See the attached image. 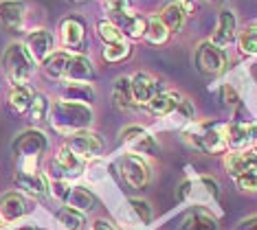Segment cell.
<instances>
[{"instance_id": "obj_1", "label": "cell", "mask_w": 257, "mask_h": 230, "mask_svg": "<svg viewBox=\"0 0 257 230\" xmlns=\"http://www.w3.org/2000/svg\"><path fill=\"white\" fill-rule=\"evenodd\" d=\"M49 121H51V127H53L57 134H62V136H73V134L84 132V129L90 127L92 108L86 103L60 99V101H55L53 108H51Z\"/></svg>"}, {"instance_id": "obj_2", "label": "cell", "mask_w": 257, "mask_h": 230, "mask_svg": "<svg viewBox=\"0 0 257 230\" xmlns=\"http://www.w3.org/2000/svg\"><path fill=\"white\" fill-rule=\"evenodd\" d=\"M3 68H5L7 79L14 86H27V81L36 73V62L29 55L25 44L14 42L7 46V51L3 55Z\"/></svg>"}, {"instance_id": "obj_3", "label": "cell", "mask_w": 257, "mask_h": 230, "mask_svg": "<svg viewBox=\"0 0 257 230\" xmlns=\"http://www.w3.org/2000/svg\"><path fill=\"white\" fill-rule=\"evenodd\" d=\"M11 147L18 160H40V156L49 149V138L40 129H25L16 136Z\"/></svg>"}, {"instance_id": "obj_4", "label": "cell", "mask_w": 257, "mask_h": 230, "mask_svg": "<svg viewBox=\"0 0 257 230\" xmlns=\"http://www.w3.org/2000/svg\"><path fill=\"white\" fill-rule=\"evenodd\" d=\"M196 66L204 75H220L226 68V53L224 49L215 46L213 42H200L196 49Z\"/></svg>"}, {"instance_id": "obj_5", "label": "cell", "mask_w": 257, "mask_h": 230, "mask_svg": "<svg viewBox=\"0 0 257 230\" xmlns=\"http://www.w3.org/2000/svg\"><path fill=\"white\" fill-rule=\"evenodd\" d=\"M119 171H121V178L125 180L127 186L132 188H145L150 182V169L139 156L134 153H123L119 158Z\"/></svg>"}, {"instance_id": "obj_6", "label": "cell", "mask_w": 257, "mask_h": 230, "mask_svg": "<svg viewBox=\"0 0 257 230\" xmlns=\"http://www.w3.org/2000/svg\"><path fill=\"white\" fill-rule=\"evenodd\" d=\"M66 145L71 147L75 153H77L81 160L97 158L99 153L103 151V140H101V136L95 134V132H88V129H84V132H77V134H73V136H68Z\"/></svg>"}, {"instance_id": "obj_7", "label": "cell", "mask_w": 257, "mask_h": 230, "mask_svg": "<svg viewBox=\"0 0 257 230\" xmlns=\"http://www.w3.org/2000/svg\"><path fill=\"white\" fill-rule=\"evenodd\" d=\"M27 5L22 0H3L0 3V29L7 33H18L25 25Z\"/></svg>"}, {"instance_id": "obj_8", "label": "cell", "mask_w": 257, "mask_h": 230, "mask_svg": "<svg viewBox=\"0 0 257 230\" xmlns=\"http://www.w3.org/2000/svg\"><path fill=\"white\" fill-rule=\"evenodd\" d=\"M130 88H132L134 105H148L159 94V81L150 73H143V70H139V73L130 77Z\"/></svg>"}, {"instance_id": "obj_9", "label": "cell", "mask_w": 257, "mask_h": 230, "mask_svg": "<svg viewBox=\"0 0 257 230\" xmlns=\"http://www.w3.org/2000/svg\"><path fill=\"white\" fill-rule=\"evenodd\" d=\"M31 213V202L22 193H5L0 197V219L3 221H18Z\"/></svg>"}, {"instance_id": "obj_10", "label": "cell", "mask_w": 257, "mask_h": 230, "mask_svg": "<svg viewBox=\"0 0 257 230\" xmlns=\"http://www.w3.org/2000/svg\"><path fill=\"white\" fill-rule=\"evenodd\" d=\"M14 184L20 188L22 193H27L33 199H42L49 195V180L42 173H25V171H16L14 173Z\"/></svg>"}, {"instance_id": "obj_11", "label": "cell", "mask_w": 257, "mask_h": 230, "mask_svg": "<svg viewBox=\"0 0 257 230\" xmlns=\"http://www.w3.org/2000/svg\"><path fill=\"white\" fill-rule=\"evenodd\" d=\"M25 49L29 51V55L33 57L36 64H42L46 57L53 53V35L46 29H36L27 35L25 40Z\"/></svg>"}, {"instance_id": "obj_12", "label": "cell", "mask_w": 257, "mask_h": 230, "mask_svg": "<svg viewBox=\"0 0 257 230\" xmlns=\"http://www.w3.org/2000/svg\"><path fill=\"white\" fill-rule=\"evenodd\" d=\"M84 38H86V27L79 18H64L60 22V42L62 46L71 51H79V46L84 44Z\"/></svg>"}, {"instance_id": "obj_13", "label": "cell", "mask_w": 257, "mask_h": 230, "mask_svg": "<svg viewBox=\"0 0 257 230\" xmlns=\"http://www.w3.org/2000/svg\"><path fill=\"white\" fill-rule=\"evenodd\" d=\"M237 22H235V16H233V11H222L220 18H218V29H215L211 42L215 46H220V49H224V46H229L233 40H235L237 35Z\"/></svg>"}, {"instance_id": "obj_14", "label": "cell", "mask_w": 257, "mask_h": 230, "mask_svg": "<svg viewBox=\"0 0 257 230\" xmlns=\"http://www.w3.org/2000/svg\"><path fill=\"white\" fill-rule=\"evenodd\" d=\"M224 169L229 171V175H239L244 171H250V169H257V153L250 149V151H233L224 158Z\"/></svg>"}, {"instance_id": "obj_15", "label": "cell", "mask_w": 257, "mask_h": 230, "mask_svg": "<svg viewBox=\"0 0 257 230\" xmlns=\"http://www.w3.org/2000/svg\"><path fill=\"white\" fill-rule=\"evenodd\" d=\"M180 101H183V97H180L178 92L169 90V92H159L145 108L154 116H167V114H172V112H176Z\"/></svg>"}, {"instance_id": "obj_16", "label": "cell", "mask_w": 257, "mask_h": 230, "mask_svg": "<svg viewBox=\"0 0 257 230\" xmlns=\"http://www.w3.org/2000/svg\"><path fill=\"white\" fill-rule=\"evenodd\" d=\"M68 62H71V53H66V51L51 53V55L42 62V70H44V75L49 77V79L60 81V79H64V77H66Z\"/></svg>"}, {"instance_id": "obj_17", "label": "cell", "mask_w": 257, "mask_h": 230, "mask_svg": "<svg viewBox=\"0 0 257 230\" xmlns=\"http://www.w3.org/2000/svg\"><path fill=\"white\" fill-rule=\"evenodd\" d=\"M92 77H95V68H92L88 57L71 55V62H68V70H66V77H64V79L66 81H84V84H88Z\"/></svg>"}, {"instance_id": "obj_18", "label": "cell", "mask_w": 257, "mask_h": 230, "mask_svg": "<svg viewBox=\"0 0 257 230\" xmlns=\"http://www.w3.org/2000/svg\"><path fill=\"white\" fill-rule=\"evenodd\" d=\"M62 99L90 105L92 101H95V90H92L90 84H84V81H68L62 90Z\"/></svg>"}, {"instance_id": "obj_19", "label": "cell", "mask_w": 257, "mask_h": 230, "mask_svg": "<svg viewBox=\"0 0 257 230\" xmlns=\"http://www.w3.org/2000/svg\"><path fill=\"white\" fill-rule=\"evenodd\" d=\"M112 101L119 110H132L134 108L130 77H119V79L112 84Z\"/></svg>"}, {"instance_id": "obj_20", "label": "cell", "mask_w": 257, "mask_h": 230, "mask_svg": "<svg viewBox=\"0 0 257 230\" xmlns=\"http://www.w3.org/2000/svg\"><path fill=\"white\" fill-rule=\"evenodd\" d=\"M55 160L60 162V167L64 169V173H66V175H79L81 171H84V160H81V158L68 145H62L60 147Z\"/></svg>"}, {"instance_id": "obj_21", "label": "cell", "mask_w": 257, "mask_h": 230, "mask_svg": "<svg viewBox=\"0 0 257 230\" xmlns=\"http://www.w3.org/2000/svg\"><path fill=\"white\" fill-rule=\"evenodd\" d=\"M159 20L165 25V29L169 33H178L180 29H183L185 25V11L180 5H165V7L161 9V14H159Z\"/></svg>"}, {"instance_id": "obj_22", "label": "cell", "mask_w": 257, "mask_h": 230, "mask_svg": "<svg viewBox=\"0 0 257 230\" xmlns=\"http://www.w3.org/2000/svg\"><path fill=\"white\" fill-rule=\"evenodd\" d=\"M224 138H226V147L235 151H242L250 140H248V125H242V123H231V125H224Z\"/></svg>"}, {"instance_id": "obj_23", "label": "cell", "mask_w": 257, "mask_h": 230, "mask_svg": "<svg viewBox=\"0 0 257 230\" xmlns=\"http://www.w3.org/2000/svg\"><path fill=\"white\" fill-rule=\"evenodd\" d=\"M33 92L29 86H14L9 92V108L16 112V114H25L31 108V101H33Z\"/></svg>"}, {"instance_id": "obj_24", "label": "cell", "mask_w": 257, "mask_h": 230, "mask_svg": "<svg viewBox=\"0 0 257 230\" xmlns=\"http://www.w3.org/2000/svg\"><path fill=\"white\" fill-rule=\"evenodd\" d=\"M226 149V138H224V129L209 125L207 129H202V151L209 153H222Z\"/></svg>"}, {"instance_id": "obj_25", "label": "cell", "mask_w": 257, "mask_h": 230, "mask_svg": "<svg viewBox=\"0 0 257 230\" xmlns=\"http://www.w3.org/2000/svg\"><path fill=\"white\" fill-rule=\"evenodd\" d=\"M66 202L71 208L79 210V213H88V210L95 208V195L86 186H73Z\"/></svg>"}, {"instance_id": "obj_26", "label": "cell", "mask_w": 257, "mask_h": 230, "mask_svg": "<svg viewBox=\"0 0 257 230\" xmlns=\"http://www.w3.org/2000/svg\"><path fill=\"white\" fill-rule=\"evenodd\" d=\"M57 221H60L66 230H84L86 228L84 213L71 208V206H64V208L57 210Z\"/></svg>"}, {"instance_id": "obj_27", "label": "cell", "mask_w": 257, "mask_h": 230, "mask_svg": "<svg viewBox=\"0 0 257 230\" xmlns=\"http://www.w3.org/2000/svg\"><path fill=\"white\" fill-rule=\"evenodd\" d=\"M183 230H215V219L204 210H194L185 219Z\"/></svg>"}, {"instance_id": "obj_28", "label": "cell", "mask_w": 257, "mask_h": 230, "mask_svg": "<svg viewBox=\"0 0 257 230\" xmlns=\"http://www.w3.org/2000/svg\"><path fill=\"white\" fill-rule=\"evenodd\" d=\"M167 38H169V31L165 29V25L159 20V16L150 18L148 20V31H145V40H148L150 44H165Z\"/></svg>"}, {"instance_id": "obj_29", "label": "cell", "mask_w": 257, "mask_h": 230, "mask_svg": "<svg viewBox=\"0 0 257 230\" xmlns=\"http://www.w3.org/2000/svg\"><path fill=\"white\" fill-rule=\"evenodd\" d=\"M49 99L44 97V94L36 92L33 94V101H31V108H29V119H31L33 123H42L46 121V116H49Z\"/></svg>"}, {"instance_id": "obj_30", "label": "cell", "mask_w": 257, "mask_h": 230, "mask_svg": "<svg viewBox=\"0 0 257 230\" xmlns=\"http://www.w3.org/2000/svg\"><path fill=\"white\" fill-rule=\"evenodd\" d=\"M97 33H99V38H101L106 44L121 42V38H123L121 29L116 27L114 22H110V20H99V22H97Z\"/></svg>"}, {"instance_id": "obj_31", "label": "cell", "mask_w": 257, "mask_h": 230, "mask_svg": "<svg viewBox=\"0 0 257 230\" xmlns=\"http://www.w3.org/2000/svg\"><path fill=\"white\" fill-rule=\"evenodd\" d=\"M130 55V44L127 42H114V44H108L103 49V60L110 62V64H116V62H123L125 57Z\"/></svg>"}, {"instance_id": "obj_32", "label": "cell", "mask_w": 257, "mask_h": 230, "mask_svg": "<svg viewBox=\"0 0 257 230\" xmlns=\"http://www.w3.org/2000/svg\"><path fill=\"white\" fill-rule=\"evenodd\" d=\"M132 147V151H137V153H148V156H159V145H156V140L150 136L148 132L143 134V136H139L134 143L130 145Z\"/></svg>"}, {"instance_id": "obj_33", "label": "cell", "mask_w": 257, "mask_h": 230, "mask_svg": "<svg viewBox=\"0 0 257 230\" xmlns=\"http://www.w3.org/2000/svg\"><path fill=\"white\" fill-rule=\"evenodd\" d=\"M239 51L248 57H257V31L248 29L239 35Z\"/></svg>"}, {"instance_id": "obj_34", "label": "cell", "mask_w": 257, "mask_h": 230, "mask_svg": "<svg viewBox=\"0 0 257 230\" xmlns=\"http://www.w3.org/2000/svg\"><path fill=\"white\" fill-rule=\"evenodd\" d=\"M71 184H68V180H51L49 182V193L53 195L55 199H60V202H66L68 195H71Z\"/></svg>"}, {"instance_id": "obj_35", "label": "cell", "mask_w": 257, "mask_h": 230, "mask_svg": "<svg viewBox=\"0 0 257 230\" xmlns=\"http://www.w3.org/2000/svg\"><path fill=\"white\" fill-rule=\"evenodd\" d=\"M235 184L239 191H257V169L244 171V173L235 175Z\"/></svg>"}, {"instance_id": "obj_36", "label": "cell", "mask_w": 257, "mask_h": 230, "mask_svg": "<svg viewBox=\"0 0 257 230\" xmlns=\"http://www.w3.org/2000/svg\"><path fill=\"white\" fill-rule=\"evenodd\" d=\"M127 206L132 208V213H137V217L141 219L143 223H150L152 221V206L148 204V202H143V199H130L127 202Z\"/></svg>"}, {"instance_id": "obj_37", "label": "cell", "mask_w": 257, "mask_h": 230, "mask_svg": "<svg viewBox=\"0 0 257 230\" xmlns=\"http://www.w3.org/2000/svg\"><path fill=\"white\" fill-rule=\"evenodd\" d=\"M132 9V0H106V11L110 16H125Z\"/></svg>"}, {"instance_id": "obj_38", "label": "cell", "mask_w": 257, "mask_h": 230, "mask_svg": "<svg viewBox=\"0 0 257 230\" xmlns=\"http://www.w3.org/2000/svg\"><path fill=\"white\" fill-rule=\"evenodd\" d=\"M145 134V129L143 127H139V125H132V127H125L123 132H121V143H123L125 147H130L134 140H137L139 136H143Z\"/></svg>"}, {"instance_id": "obj_39", "label": "cell", "mask_w": 257, "mask_h": 230, "mask_svg": "<svg viewBox=\"0 0 257 230\" xmlns=\"http://www.w3.org/2000/svg\"><path fill=\"white\" fill-rule=\"evenodd\" d=\"M222 94H224V101L229 103V105H235L237 101H239V97H237V92L233 90L231 86H224L222 88Z\"/></svg>"}, {"instance_id": "obj_40", "label": "cell", "mask_w": 257, "mask_h": 230, "mask_svg": "<svg viewBox=\"0 0 257 230\" xmlns=\"http://www.w3.org/2000/svg\"><path fill=\"white\" fill-rule=\"evenodd\" d=\"M237 230H257V215L255 217H248V219H244L237 226Z\"/></svg>"}, {"instance_id": "obj_41", "label": "cell", "mask_w": 257, "mask_h": 230, "mask_svg": "<svg viewBox=\"0 0 257 230\" xmlns=\"http://www.w3.org/2000/svg\"><path fill=\"white\" fill-rule=\"evenodd\" d=\"M92 230H116V228L106 219H97L95 223H92Z\"/></svg>"}, {"instance_id": "obj_42", "label": "cell", "mask_w": 257, "mask_h": 230, "mask_svg": "<svg viewBox=\"0 0 257 230\" xmlns=\"http://www.w3.org/2000/svg\"><path fill=\"white\" fill-rule=\"evenodd\" d=\"M180 7H183L185 14H194L196 11V0H178Z\"/></svg>"}, {"instance_id": "obj_43", "label": "cell", "mask_w": 257, "mask_h": 230, "mask_svg": "<svg viewBox=\"0 0 257 230\" xmlns=\"http://www.w3.org/2000/svg\"><path fill=\"white\" fill-rule=\"evenodd\" d=\"M248 140L250 143H257V125H248Z\"/></svg>"}, {"instance_id": "obj_44", "label": "cell", "mask_w": 257, "mask_h": 230, "mask_svg": "<svg viewBox=\"0 0 257 230\" xmlns=\"http://www.w3.org/2000/svg\"><path fill=\"white\" fill-rule=\"evenodd\" d=\"M14 230H38L36 226H20V228H14Z\"/></svg>"}, {"instance_id": "obj_45", "label": "cell", "mask_w": 257, "mask_h": 230, "mask_svg": "<svg viewBox=\"0 0 257 230\" xmlns=\"http://www.w3.org/2000/svg\"><path fill=\"white\" fill-rule=\"evenodd\" d=\"M253 151H255V153H257V143H255V145H253Z\"/></svg>"}, {"instance_id": "obj_46", "label": "cell", "mask_w": 257, "mask_h": 230, "mask_svg": "<svg viewBox=\"0 0 257 230\" xmlns=\"http://www.w3.org/2000/svg\"><path fill=\"white\" fill-rule=\"evenodd\" d=\"M71 3H84V0H71Z\"/></svg>"}, {"instance_id": "obj_47", "label": "cell", "mask_w": 257, "mask_h": 230, "mask_svg": "<svg viewBox=\"0 0 257 230\" xmlns=\"http://www.w3.org/2000/svg\"><path fill=\"white\" fill-rule=\"evenodd\" d=\"M209 3H218V0H209Z\"/></svg>"}, {"instance_id": "obj_48", "label": "cell", "mask_w": 257, "mask_h": 230, "mask_svg": "<svg viewBox=\"0 0 257 230\" xmlns=\"http://www.w3.org/2000/svg\"><path fill=\"white\" fill-rule=\"evenodd\" d=\"M0 228H3V219H0Z\"/></svg>"}, {"instance_id": "obj_49", "label": "cell", "mask_w": 257, "mask_h": 230, "mask_svg": "<svg viewBox=\"0 0 257 230\" xmlns=\"http://www.w3.org/2000/svg\"><path fill=\"white\" fill-rule=\"evenodd\" d=\"M255 31H257V25H255Z\"/></svg>"}]
</instances>
